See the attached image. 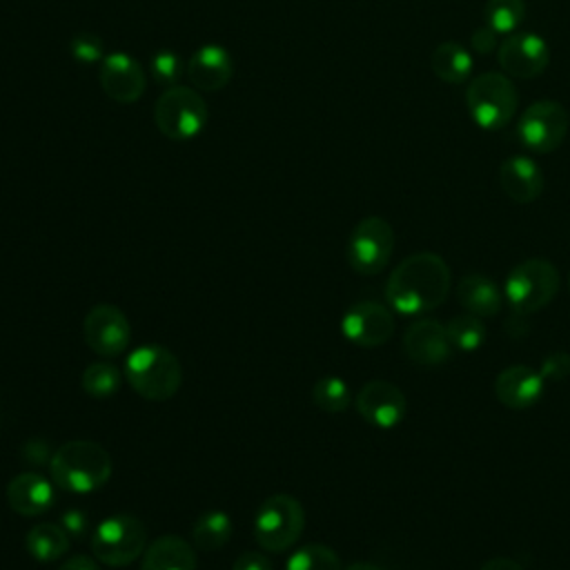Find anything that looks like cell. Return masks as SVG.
<instances>
[{"mask_svg":"<svg viewBox=\"0 0 570 570\" xmlns=\"http://www.w3.org/2000/svg\"><path fill=\"white\" fill-rule=\"evenodd\" d=\"M450 265L434 252L405 256L387 276L385 301L403 316H421L436 309L450 292Z\"/></svg>","mask_w":570,"mask_h":570,"instance_id":"cell-1","label":"cell"},{"mask_svg":"<svg viewBox=\"0 0 570 570\" xmlns=\"http://www.w3.org/2000/svg\"><path fill=\"white\" fill-rule=\"evenodd\" d=\"M109 452L87 439H73L62 443L49 461V474L56 488L71 494H89L100 490L111 476Z\"/></svg>","mask_w":570,"mask_h":570,"instance_id":"cell-2","label":"cell"},{"mask_svg":"<svg viewBox=\"0 0 570 570\" xmlns=\"http://www.w3.org/2000/svg\"><path fill=\"white\" fill-rule=\"evenodd\" d=\"M125 379L138 396L147 401H167L183 383V367L176 354L165 345L145 343L127 354Z\"/></svg>","mask_w":570,"mask_h":570,"instance_id":"cell-3","label":"cell"},{"mask_svg":"<svg viewBox=\"0 0 570 570\" xmlns=\"http://www.w3.org/2000/svg\"><path fill=\"white\" fill-rule=\"evenodd\" d=\"M465 107L476 127L497 131L508 127L517 116L519 94L510 76L501 71H485L468 82Z\"/></svg>","mask_w":570,"mask_h":570,"instance_id":"cell-4","label":"cell"},{"mask_svg":"<svg viewBox=\"0 0 570 570\" xmlns=\"http://www.w3.org/2000/svg\"><path fill=\"white\" fill-rule=\"evenodd\" d=\"M559 269L546 258H525L517 263L503 283V298L519 316L543 309L559 292Z\"/></svg>","mask_w":570,"mask_h":570,"instance_id":"cell-5","label":"cell"},{"mask_svg":"<svg viewBox=\"0 0 570 570\" xmlns=\"http://www.w3.org/2000/svg\"><path fill=\"white\" fill-rule=\"evenodd\" d=\"M207 118V102L198 89L180 85L169 87L158 96L154 105L156 129L174 142L196 138L205 129Z\"/></svg>","mask_w":570,"mask_h":570,"instance_id":"cell-6","label":"cell"},{"mask_svg":"<svg viewBox=\"0 0 570 570\" xmlns=\"http://www.w3.org/2000/svg\"><path fill=\"white\" fill-rule=\"evenodd\" d=\"M305 510L292 494L278 492L267 497L254 517V537L267 552L289 550L303 534Z\"/></svg>","mask_w":570,"mask_h":570,"instance_id":"cell-7","label":"cell"},{"mask_svg":"<svg viewBox=\"0 0 570 570\" xmlns=\"http://www.w3.org/2000/svg\"><path fill=\"white\" fill-rule=\"evenodd\" d=\"M147 548V528L134 514H111L102 519L91 534V552L96 561L125 568L142 557Z\"/></svg>","mask_w":570,"mask_h":570,"instance_id":"cell-8","label":"cell"},{"mask_svg":"<svg viewBox=\"0 0 570 570\" xmlns=\"http://www.w3.org/2000/svg\"><path fill=\"white\" fill-rule=\"evenodd\" d=\"M570 116L557 100H537L517 118L514 136L525 151L550 154L559 149L568 136Z\"/></svg>","mask_w":570,"mask_h":570,"instance_id":"cell-9","label":"cell"},{"mask_svg":"<svg viewBox=\"0 0 570 570\" xmlns=\"http://www.w3.org/2000/svg\"><path fill=\"white\" fill-rule=\"evenodd\" d=\"M394 252V229L381 216L361 218L345 247L347 265L361 276H374L383 272Z\"/></svg>","mask_w":570,"mask_h":570,"instance_id":"cell-10","label":"cell"},{"mask_svg":"<svg viewBox=\"0 0 570 570\" xmlns=\"http://www.w3.org/2000/svg\"><path fill=\"white\" fill-rule=\"evenodd\" d=\"M497 60L505 76L530 80L546 71L550 62V47L546 38L534 31H514L499 42Z\"/></svg>","mask_w":570,"mask_h":570,"instance_id":"cell-11","label":"cell"},{"mask_svg":"<svg viewBox=\"0 0 570 570\" xmlns=\"http://www.w3.org/2000/svg\"><path fill=\"white\" fill-rule=\"evenodd\" d=\"M82 336L91 352L105 358H114L129 347L131 325L120 307L100 303L85 314Z\"/></svg>","mask_w":570,"mask_h":570,"instance_id":"cell-12","label":"cell"},{"mask_svg":"<svg viewBox=\"0 0 570 570\" xmlns=\"http://www.w3.org/2000/svg\"><path fill=\"white\" fill-rule=\"evenodd\" d=\"M394 314L379 301H358L341 318L343 336L358 347H381L394 334Z\"/></svg>","mask_w":570,"mask_h":570,"instance_id":"cell-13","label":"cell"},{"mask_svg":"<svg viewBox=\"0 0 570 570\" xmlns=\"http://www.w3.org/2000/svg\"><path fill=\"white\" fill-rule=\"evenodd\" d=\"M354 405L361 419L379 430L396 428L407 414V399L403 390L396 383L383 379L363 383L356 392Z\"/></svg>","mask_w":570,"mask_h":570,"instance_id":"cell-14","label":"cell"},{"mask_svg":"<svg viewBox=\"0 0 570 570\" xmlns=\"http://www.w3.org/2000/svg\"><path fill=\"white\" fill-rule=\"evenodd\" d=\"M98 82L107 98L120 105H131L145 94L147 73L127 51H111L100 60Z\"/></svg>","mask_w":570,"mask_h":570,"instance_id":"cell-15","label":"cell"},{"mask_svg":"<svg viewBox=\"0 0 570 570\" xmlns=\"http://www.w3.org/2000/svg\"><path fill=\"white\" fill-rule=\"evenodd\" d=\"M403 352L421 367H436L452 356L454 347L443 323L436 318H419L403 334Z\"/></svg>","mask_w":570,"mask_h":570,"instance_id":"cell-16","label":"cell"},{"mask_svg":"<svg viewBox=\"0 0 570 570\" xmlns=\"http://www.w3.org/2000/svg\"><path fill=\"white\" fill-rule=\"evenodd\" d=\"M546 376L525 363L503 367L494 379V396L508 410H528L541 401Z\"/></svg>","mask_w":570,"mask_h":570,"instance_id":"cell-17","label":"cell"},{"mask_svg":"<svg viewBox=\"0 0 570 570\" xmlns=\"http://www.w3.org/2000/svg\"><path fill=\"white\" fill-rule=\"evenodd\" d=\"M185 76L198 91H220L234 76L232 56L223 45L207 42L189 56Z\"/></svg>","mask_w":570,"mask_h":570,"instance_id":"cell-18","label":"cell"},{"mask_svg":"<svg viewBox=\"0 0 570 570\" xmlns=\"http://www.w3.org/2000/svg\"><path fill=\"white\" fill-rule=\"evenodd\" d=\"M497 178H499L501 191L512 203H519V205L534 203L543 194V185H546L539 163L525 154L508 156L499 165Z\"/></svg>","mask_w":570,"mask_h":570,"instance_id":"cell-19","label":"cell"},{"mask_svg":"<svg viewBox=\"0 0 570 570\" xmlns=\"http://www.w3.org/2000/svg\"><path fill=\"white\" fill-rule=\"evenodd\" d=\"M7 503L16 514L40 517L56 503V483L38 472H20L7 483Z\"/></svg>","mask_w":570,"mask_h":570,"instance_id":"cell-20","label":"cell"},{"mask_svg":"<svg viewBox=\"0 0 570 570\" xmlns=\"http://www.w3.org/2000/svg\"><path fill=\"white\" fill-rule=\"evenodd\" d=\"M459 305L481 318H492L503 307V289L485 274H465L456 285Z\"/></svg>","mask_w":570,"mask_h":570,"instance_id":"cell-21","label":"cell"},{"mask_svg":"<svg viewBox=\"0 0 570 570\" xmlns=\"http://www.w3.org/2000/svg\"><path fill=\"white\" fill-rule=\"evenodd\" d=\"M196 563L191 543L178 534L154 539L140 557V570H196Z\"/></svg>","mask_w":570,"mask_h":570,"instance_id":"cell-22","label":"cell"},{"mask_svg":"<svg viewBox=\"0 0 570 570\" xmlns=\"http://www.w3.org/2000/svg\"><path fill=\"white\" fill-rule=\"evenodd\" d=\"M430 69L448 85H463L474 71V58L461 42L443 40L430 53Z\"/></svg>","mask_w":570,"mask_h":570,"instance_id":"cell-23","label":"cell"},{"mask_svg":"<svg viewBox=\"0 0 570 570\" xmlns=\"http://www.w3.org/2000/svg\"><path fill=\"white\" fill-rule=\"evenodd\" d=\"M69 534L58 523H36L24 534V550L38 563H51L69 550Z\"/></svg>","mask_w":570,"mask_h":570,"instance_id":"cell-24","label":"cell"},{"mask_svg":"<svg viewBox=\"0 0 570 570\" xmlns=\"http://www.w3.org/2000/svg\"><path fill=\"white\" fill-rule=\"evenodd\" d=\"M232 530H234V525H232V519L227 512L207 510L196 519V523L191 528V541L196 548H200L205 552H214L229 543Z\"/></svg>","mask_w":570,"mask_h":570,"instance_id":"cell-25","label":"cell"},{"mask_svg":"<svg viewBox=\"0 0 570 570\" xmlns=\"http://www.w3.org/2000/svg\"><path fill=\"white\" fill-rule=\"evenodd\" d=\"M483 20L497 36H510L525 20V0H485Z\"/></svg>","mask_w":570,"mask_h":570,"instance_id":"cell-26","label":"cell"},{"mask_svg":"<svg viewBox=\"0 0 570 570\" xmlns=\"http://www.w3.org/2000/svg\"><path fill=\"white\" fill-rule=\"evenodd\" d=\"M448 338L459 352H476L485 343V323L470 312L456 314L445 323Z\"/></svg>","mask_w":570,"mask_h":570,"instance_id":"cell-27","label":"cell"},{"mask_svg":"<svg viewBox=\"0 0 570 570\" xmlns=\"http://www.w3.org/2000/svg\"><path fill=\"white\" fill-rule=\"evenodd\" d=\"M122 374L111 361H94L82 370L80 385L94 399H109L120 390Z\"/></svg>","mask_w":570,"mask_h":570,"instance_id":"cell-28","label":"cell"},{"mask_svg":"<svg viewBox=\"0 0 570 570\" xmlns=\"http://www.w3.org/2000/svg\"><path fill=\"white\" fill-rule=\"evenodd\" d=\"M352 401V390L341 376H323L312 387V403L327 414L345 412Z\"/></svg>","mask_w":570,"mask_h":570,"instance_id":"cell-29","label":"cell"},{"mask_svg":"<svg viewBox=\"0 0 570 570\" xmlns=\"http://www.w3.org/2000/svg\"><path fill=\"white\" fill-rule=\"evenodd\" d=\"M285 570H343V568H341L338 554L330 546L305 543L289 554Z\"/></svg>","mask_w":570,"mask_h":570,"instance_id":"cell-30","label":"cell"},{"mask_svg":"<svg viewBox=\"0 0 570 570\" xmlns=\"http://www.w3.org/2000/svg\"><path fill=\"white\" fill-rule=\"evenodd\" d=\"M149 71L160 87L169 89V87H176L178 80L185 76V60L171 49H160L151 56Z\"/></svg>","mask_w":570,"mask_h":570,"instance_id":"cell-31","label":"cell"},{"mask_svg":"<svg viewBox=\"0 0 570 570\" xmlns=\"http://www.w3.org/2000/svg\"><path fill=\"white\" fill-rule=\"evenodd\" d=\"M69 51H71L73 60H78L82 65H94L105 58L102 40L94 33H76L69 42Z\"/></svg>","mask_w":570,"mask_h":570,"instance_id":"cell-32","label":"cell"},{"mask_svg":"<svg viewBox=\"0 0 570 570\" xmlns=\"http://www.w3.org/2000/svg\"><path fill=\"white\" fill-rule=\"evenodd\" d=\"M541 374L546 376V381H561L563 376L570 374V356L566 352L550 354L541 365Z\"/></svg>","mask_w":570,"mask_h":570,"instance_id":"cell-33","label":"cell"},{"mask_svg":"<svg viewBox=\"0 0 570 570\" xmlns=\"http://www.w3.org/2000/svg\"><path fill=\"white\" fill-rule=\"evenodd\" d=\"M60 525L65 528V532H67L71 539H80V537H85L89 521H87V514H85V512L71 508V510H65V512L60 514Z\"/></svg>","mask_w":570,"mask_h":570,"instance_id":"cell-34","label":"cell"},{"mask_svg":"<svg viewBox=\"0 0 570 570\" xmlns=\"http://www.w3.org/2000/svg\"><path fill=\"white\" fill-rule=\"evenodd\" d=\"M472 49H474L476 53H481V56H488V53H492V51L499 49V36H497L488 24L476 27V29L472 31Z\"/></svg>","mask_w":570,"mask_h":570,"instance_id":"cell-35","label":"cell"},{"mask_svg":"<svg viewBox=\"0 0 570 570\" xmlns=\"http://www.w3.org/2000/svg\"><path fill=\"white\" fill-rule=\"evenodd\" d=\"M232 570H274V566H272L269 557H265L263 552L247 550L236 557Z\"/></svg>","mask_w":570,"mask_h":570,"instance_id":"cell-36","label":"cell"},{"mask_svg":"<svg viewBox=\"0 0 570 570\" xmlns=\"http://www.w3.org/2000/svg\"><path fill=\"white\" fill-rule=\"evenodd\" d=\"M51 454L53 452H49V445L42 439H29L22 445V459L31 465H42V463L51 461Z\"/></svg>","mask_w":570,"mask_h":570,"instance_id":"cell-37","label":"cell"},{"mask_svg":"<svg viewBox=\"0 0 570 570\" xmlns=\"http://www.w3.org/2000/svg\"><path fill=\"white\" fill-rule=\"evenodd\" d=\"M479 570H523V566L512 557H492Z\"/></svg>","mask_w":570,"mask_h":570,"instance_id":"cell-38","label":"cell"},{"mask_svg":"<svg viewBox=\"0 0 570 570\" xmlns=\"http://www.w3.org/2000/svg\"><path fill=\"white\" fill-rule=\"evenodd\" d=\"M58 570H100V566L96 563V559H91L87 554H78V557H71L69 561H65Z\"/></svg>","mask_w":570,"mask_h":570,"instance_id":"cell-39","label":"cell"},{"mask_svg":"<svg viewBox=\"0 0 570 570\" xmlns=\"http://www.w3.org/2000/svg\"><path fill=\"white\" fill-rule=\"evenodd\" d=\"M345 570H383V568L376 566V563H370V561H354V563L347 566Z\"/></svg>","mask_w":570,"mask_h":570,"instance_id":"cell-40","label":"cell"},{"mask_svg":"<svg viewBox=\"0 0 570 570\" xmlns=\"http://www.w3.org/2000/svg\"><path fill=\"white\" fill-rule=\"evenodd\" d=\"M568 292H570V274H568Z\"/></svg>","mask_w":570,"mask_h":570,"instance_id":"cell-41","label":"cell"}]
</instances>
